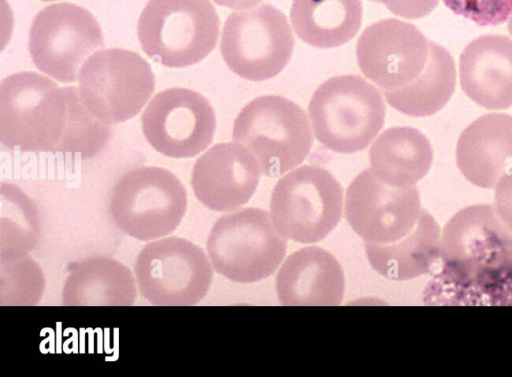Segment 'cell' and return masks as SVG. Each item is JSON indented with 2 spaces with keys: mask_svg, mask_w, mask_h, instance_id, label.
<instances>
[{
  "mask_svg": "<svg viewBox=\"0 0 512 377\" xmlns=\"http://www.w3.org/2000/svg\"><path fill=\"white\" fill-rule=\"evenodd\" d=\"M442 277L472 295L512 296V229L491 204H475L454 214L441 233Z\"/></svg>",
  "mask_w": 512,
  "mask_h": 377,
  "instance_id": "obj_1",
  "label": "cell"
},
{
  "mask_svg": "<svg viewBox=\"0 0 512 377\" xmlns=\"http://www.w3.org/2000/svg\"><path fill=\"white\" fill-rule=\"evenodd\" d=\"M70 121L67 91L48 77L24 71L0 84V141L23 152H58Z\"/></svg>",
  "mask_w": 512,
  "mask_h": 377,
  "instance_id": "obj_2",
  "label": "cell"
},
{
  "mask_svg": "<svg viewBox=\"0 0 512 377\" xmlns=\"http://www.w3.org/2000/svg\"><path fill=\"white\" fill-rule=\"evenodd\" d=\"M385 111L380 91L359 75L329 78L308 106L314 136L340 154L367 148L384 126Z\"/></svg>",
  "mask_w": 512,
  "mask_h": 377,
  "instance_id": "obj_3",
  "label": "cell"
},
{
  "mask_svg": "<svg viewBox=\"0 0 512 377\" xmlns=\"http://www.w3.org/2000/svg\"><path fill=\"white\" fill-rule=\"evenodd\" d=\"M232 140L253 153L262 174L274 177L305 160L313 134L307 114L298 104L283 96L263 95L240 110Z\"/></svg>",
  "mask_w": 512,
  "mask_h": 377,
  "instance_id": "obj_4",
  "label": "cell"
},
{
  "mask_svg": "<svg viewBox=\"0 0 512 377\" xmlns=\"http://www.w3.org/2000/svg\"><path fill=\"white\" fill-rule=\"evenodd\" d=\"M220 18L209 0H149L137 35L147 56L171 68L187 67L215 48Z\"/></svg>",
  "mask_w": 512,
  "mask_h": 377,
  "instance_id": "obj_5",
  "label": "cell"
},
{
  "mask_svg": "<svg viewBox=\"0 0 512 377\" xmlns=\"http://www.w3.org/2000/svg\"><path fill=\"white\" fill-rule=\"evenodd\" d=\"M187 209V193L172 172L143 166L125 173L115 184L109 215L124 234L150 241L171 234Z\"/></svg>",
  "mask_w": 512,
  "mask_h": 377,
  "instance_id": "obj_6",
  "label": "cell"
},
{
  "mask_svg": "<svg viewBox=\"0 0 512 377\" xmlns=\"http://www.w3.org/2000/svg\"><path fill=\"white\" fill-rule=\"evenodd\" d=\"M214 270L225 278L251 283L267 278L281 264L287 240L270 214L249 207L220 217L206 242Z\"/></svg>",
  "mask_w": 512,
  "mask_h": 377,
  "instance_id": "obj_7",
  "label": "cell"
},
{
  "mask_svg": "<svg viewBox=\"0 0 512 377\" xmlns=\"http://www.w3.org/2000/svg\"><path fill=\"white\" fill-rule=\"evenodd\" d=\"M343 209V189L326 169L303 165L275 184L270 216L277 231L287 239L314 243L338 225Z\"/></svg>",
  "mask_w": 512,
  "mask_h": 377,
  "instance_id": "obj_8",
  "label": "cell"
},
{
  "mask_svg": "<svg viewBox=\"0 0 512 377\" xmlns=\"http://www.w3.org/2000/svg\"><path fill=\"white\" fill-rule=\"evenodd\" d=\"M294 45L286 15L269 3H261L229 14L220 52L232 72L258 82L275 77L286 67Z\"/></svg>",
  "mask_w": 512,
  "mask_h": 377,
  "instance_id": "obj_9",
  "label": "cell"
},
{
  "mask_svg": "<svg viewBox=\"0 0 512 377\" xmlns=\"http://www.w3.org/2000/svg\"><path fill=\"white\" fill-rule=\"evenodd\" d=\"M80 97L105 124L123 123L144 107L154 92L150 64L121 48L103 49L86 59L78 75Z\"/></svg>",
  "mask_w": 512,
  "mask_h": 377,
  "instance_id": "obj_10",
  "label": "cell"
},
{
  "mask_svg": "<svg viewBox=\"0 0 512 377\" xmlns=\"http://www.w3.org/2000/svg\"><path fill=\"white\" fill-rule=\"evenodd\" d=\"M203 249L188 239L169 236L147 243L134 274L141 296L152 305L190 306L207 294L213 270Z\"/></svg>",
  "mask_w": 512,
  "mask_h": 377,
  "instance_id": "obj_11",
  "label": "cell"
},
{
  "mask_svg": "<svg viewBox=\"0 0 512 377\" xmlns=\"http://www.w3.org/2000/svg\"><path fill=\"white\" fill-rule=\"evenodd\" d=\"M104 46L102 29L85 8L60 2L34 18L28 49L37 69L62 83H73L86 58Z\"/></svg>",
  "mask_w": 512,
  "mask_h": 377,
  "instance_id": "obj_12",
  "label": "cell"
},
{
  "mask_svg": "<svg viewBox=\"0 0 512 377\" xmlns=\"http://www.w3.org/2000/svg\"><path fill=\"white\" fill-rule=\"evenodd\" d=\"M148 143L171 158H192L213 141L216 115L209 101L186 88L157 93L141 116Z\"/></svg>",
  "mask_w": 512,
  "mask_h": 377,
  "instance_id": "obj_13",
  "label": "cell"
},
{
  "mask_svg": "<svg viewBox=\"0 0 512 377\" xmlns=\"http://www.w3.org/2000/svg\"><path fill=\"white\" fill-rule=\"evenodd\" d=\"M418 188L393 187L369 168L360 172L345 194V217L365 244L396 242L415 227L422 211Z\"/></svg>",
  "mask_w": 512,
  "mask_h": 377,
  "instance_id": "obj_14",
  "label": "cell"
},
{
  "mask_svg": "<svg viewBox=\"0 0 512 377\" xmlns=\"http://www.w3.org/2000/svg\"><path fill=\"white\" fill-rule=\"evenodd\" d=\"M430 42L411 23L395 18L381 19L359 36L357 63L364 76L382 91L400 89L425 69Z\"/></svg>",
  "mask_w": 512,
  "mask_h": 377,
  "instance_id": "obj_15",
  "label": "cell"
},
{
  "mask_svg": "<svg viewBox=\"0 0 512 377\" xmlns=\"http://www.w3.org/2000/svg\"><path fill=\"white\" fill-rule=\"evenodd\" d=\"M260 166L245 146L218 143L195 162L191 185L196 198L207 208L229 212L246 204L260 180Z\"/></svg>",
  "mask_w": 512,
  "mask_h": 377,
  "instance_id": "obj_16",
  "label": "cell"
},
{
  "mask_svg": "<svg viewBox=\"0 0 512 377\" xmlns=\"http://www.w3.org/2000/svg\"><path fill=\"white\" fill-rule=\"evenodd\" d=\"M464 93L476 104L501 110L512 106V40L489 34L472 40L459 57Z\"/></svg>",
  "mask_w": 512,
  "mask_h": 377,
  "instance_id": "obj_17",
  "label": "cell"
},
{
  "mask_svg": "<svg viewBox=\"0 0 512 377\" xmlns=\"http://www.w3.org/2000/svg\"><path fill=\"white\" fill-rule=\"evenodd\" d=\"M456 163L473 185L494 188L512 169V115L488 113L470 123L459 136Z\"/></svg>",
  "mask_w": 512,
  "mask_h": 377,
  "instance_id": "obj_18",
  "label": "cell"
},
{
  "mask_svg": "<svg viewBox=\"0 0 512 377\" xmlns=\"http://www.w3.org/2000/svg\"><path fill=\"white\" fill-rule=\"evenodd\" d=\"M344 288L341 265L332 254L316 246L288 256L276 278L279 302L286 306L339 305Z\"/></svg>",
  "mask_w": 512,
  "mask_h": 377,
  "instance_id": "obj_19",
  "label": "cell"
},
{
  "mask_svg": "<svg viewBox=\"0 0 512 377\" xmlns=\"http://www.w3.org/2000/svg\"><path fill=\"white\" fill-rule=\"evenodd\" d=\"M131 270L110 257H90L70 266L62 290L66 306H130L137 300Z\"/></svg>",
  "mask_w": 512,
  "mask_h": 377,
  "instance_id": "obj_20",
  "label": "cell"
},
{
  "mask_svg": "<svg viewBox=\"0 0 512 377\" xmlns=\"http://www.w3.org/2000/svg\"><path fill=\"white\" fill-rule=\"evenodd\" d=\"M368 157L370 169L385 184L410 187L430 170L433 149L428 138L416 128L395 126L376 138Z\"/></svg>",
  "mask_w": 512,
  "mask_h": 377,
  "instance_id": "obj_21",
  "label": "cell"
},
{
  "mask_svg": "<svg viewBox=\"0 0 512 377\" xmlns=\"http://www.w3.org/2000/svg\"><path fill=\"white\" fill-rule=\"evenodd\" d=\"M440 228L424 208L413 228L402 239L383 245L365 244L372 268L385 278L410 280L424 275L439 259Z\"/></svg>",
  "mask_w": 512,
  "mask_h": 377,
  "instance_id": "obj_22",
  "label": "cell"
},
{
  "mask_svg": "<svg viewBox=\"0 0 512 377\" xmlns=\"http://www.w3.org/2000/svg\"><path fill=\"white\" fill-rule=\"evenodd\" d=\"M361 0H293L290 20L296 35L310 46L339 47L359 31Z\"/></svg>",
  "mask_w": 512,
  "mask_h": 377,
  "instance_id": "obj_23",
  "label": "cell"
},
{
  "mask_svg": "<svg viewBox=\"0 0 512 377\" xmlns=\"http://www.w3.org/2000/svg\"><path fill=\"white\" fill-rule=\"evenodd\" d=\"M456 87V68L451 54L430 42V55L423 72L413 82L396 90L383 91L388 104L412 117H428L440 111Z\"/></svg>",
  "mask_w": 512,
  "mask_h": 377,
  "instance_id": "obj_24",
  "label": "cell"
},
{
  "mask_svg": "<svg viewBox=\"0 0 512 377\" xmlns=\"http://www.w3.org/2000/svg\"><path fill=\"white\" fill-rule=\"evenodd\" d=\"M0 262L27 256L36 246L40 221L36 205L19 187H0Z\"/></svg>",
  "mask_w": 512,
  "mask_h": 377,
  "instance_id": "obj_25",
  "label": "cell"
},
{
  "mask_svg": "<svg viewBox=\"0 0 512 377\" xmlns=\"http://www.w3.org/2000/svg\"><path fill=\"white\" fill-rule=\"evenodd\" d=\"M65 89L70 103V122L59 152L76 154L82 159L92 158L109 142L110 127L88 110L77 87Z\"/></svg>",
  "mask_w": 512,
  "mask_h": 377,
  "instance_id": "obj_26",
  "label": "cell"
},
{
  "mask_svg": "<svg viewBox=\"0 0 512 377\" xmlns=\"http://www.w3.org/2000/svg\"><path fill=\"white\" fill-rule=\"evenodd\" d=\"M1 305H36L45 288L44 274L29 255L17 260L1 262Z\"/></svg>",
  "mask_w": 512,
  "mask_h": 377,
  "instance_id": "obj_27",
  "label": "cell"
},
{
  "mask_svg": "<svg viewBox=\"0 0 512 377\" xmlns=\"http://www.w3.org/2000/svg\"><path fill=\"white\" fill-rule=\"evenodd\" d=\"M455 14L480 26L503 24L512 12V0H443Z\"/></svg>",
  "mask_w": 512,
  "mask_h": 377,
  "instance_id": "obj_28",
  "label": "cell"
},
{
  "mask_svg": "<svg viewBox=\"0 0 512 377\" xmlns=\"http://www.w3.org/2000/svg\"><path fill=\"white\" fill-rule=\"evenodd\" d=\"M386 6L394 15L406 19H419L430 14L439 0H370Z\"/></svg>",
  "mask_w": 512,
  "mask_h": 377,
  "instance_id": "obj_29",
  "label": "cell"
},
{
  "mask_svg": "<svg viewBox=\"0 0 512 377\" xmlns=\"http://www.w3.org/2000/svg\"><path fill=\"white\" fill-rule=\"evenodd\" d=\"M494 208L501 220L512 229V169L497 182Z\"/></svg>",
  "mask_w": 512,
  "mask_h": 377,
  "instance_id": "obj_30",
  "label": "cell"
},
{
  "mask_svg": "<svg viewBox=\"0 0 512 377\" xmlns=\"http://www.w3.org/2000/svg\"><path fill=\"white\" fill-rule=\"evenodd\" d=\"M217 5L231 9H245L258 4L261 0H212Z\"/></svg>",
  "mask_w": 512,
  "mask_h": 377,
  "instance_id": "obj_31",
  "label": "cell"
},
{
  "mask_svg": "<svg viewBox=\"0 0 512 377\" xmlns=\"http://www.w3.org/2000/svg\"><path fill=\"white\" fill-rule=\"evenodd\" d=\"M508 31H509L510 35L512 36V12L510 14V19L508 22Z\"/></svg>",
  "mask_w": 512,
  "mask_h": 377,
  "instance_id": "obj_32",
  "label": "cell"
},
{
  "mask_svg": "<svg viewBox=\"0 0 512 377\" xmlns=\"http://www.w3.org/2000/svg\"><path fill=\"white\" fill-rule=\"evenodd\" d=\"M41 1H44V2H51V1H55V0H41Z\"/></svg>",
  "mask_w": 512,
  "mask_h": 377,
  "instance_id": "obj_33",
  "label": "cell"
}]
</instances>
